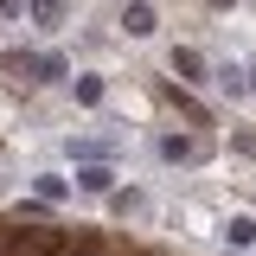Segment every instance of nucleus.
Segmentation results:
<instances>
[{"instance_id":"12","label":"nucleus","mask_w":256,"mask_h":256,"mask_svg":"<svg viewBox=\"0 0 256 256\" xmlns=\"http://www.w3.org/2000/svg\"><path fill=\"white\" fill-rule=\"evenodd\" d=\"M70 96H77L84 109H96V102H102V77H70Z\"/></svg>"},{"instance_id":"2","label":"nucleus","mask_w":256,"mask_h":256,"mask_svg":"<svg viewBox=\"0 0 256 256\" xmlns=\"http://www.w3.org/2000/svg\"><path fill=\"white\" fill-rule=\"evenodd\" d=\"M116 32H122V38H134V45H141V38H154V32H160V6H154V0H122Z\"/></svg>"},{"instance_id":"4","label":"nucleus","mask_w":256,"mask_h":256,"mask_svg":"<svg viewBox=\"0 0 256 256\" xmlns=\"http://www.w3.org/2000/svg\"><path fill=\"white\" fill-rule=\"evenodd\" d=\"M77 192L109 198V192H116V166H109V160H77Z\"/></svg>"},{"instance_id":"10","label":"nucleus","mask_w":256,"mask_h":256,"mask_svg":"<svg viewBox=\"0 0 256 256\" xmlns=\"http://www.w3.org/2000/svg\"><path fill=\"white\" fill-rule=\"evenodd\" d=\"M32 192H38L45 205H64V198H70V180H64V173H32Z\"/></svg>"},{"instance_id":"9","label":"nucleus","mask_w":256,"mask_h":256,"mask_svg":"<svg viewBox=\"0 0 256 256\" xmlns=\"http://www.w3.org/2000/svg\"><path fill=\"white\" fill-rule=\"evenodd\" d=\"M109 212H116V218H148L154 198H148L141 186H128V192H109Z\"/></svg>"},{"instance_id":"11","label":"nucleus","mask_w":256,"mask_h":256,"mask_svg":"<svg viewBox=\"0 0 256 256\" xmlns=\"http://www.w3.org/2000/svg\"><path fill=\"white\" fill-rule=\"evenodd\" d=\"M64 154H70V160H109V154H116V141H77V134H70Z\"/></svg>"},{"instance_id":"7","label":"nucleus","mask_w":256,"mask_h":256,"mask_svg":"<svg viewBox=\"0 0 256 256\" xmlns=\"http://www.w3.org/2000/svg\"><path fill=\"white\" fill-rule=\"evenodd\" d=\"M70 77V58L64 52H32V84L45 90V84H64Z\"/></svg>"},{"instance_id":"14","label":"nucleus","mask_w":256,"mask_h":256,"mask_svg":"<svg viewBox=\"0 0 256 256\" xmlns=\"http://www.w3.org/2000/svg\"><path fill=\"white\" fill-rule=\"evenodd\" d=\"M26 13V0H0V20H20Z\"/></svg>"},{"instance_id":"5","label":"nucleus","mask_w":256,"mask_h":256,"mask_svg":"<svg viewBox=\"0 0 256 256\" xmlns=\"http://www.w3.org/2000/svg\"><path fill=\"white\" fill-rule=\"evenodd\" d=\"M64 20H70V0H26V26H38V32H58Z\"/></svg>"},{"instance_id":"6","label":"nucleus","mask_w":256,"mask_h":256,"mask_svg":"<svg viewBox=\"0 0 256 256\" xmlns=\"http://www.w3.org/2000/svg\"><path fill=\"white\" fill-rule=\"evenodd\" d=\"M212 84H218L224 96H230V102H244V96H250V70H244V64H212Z\"/></svg>"},{"instance_id":"13","label":"nucleus","mask_w":256,"mask_h":256,"mask_svg":"<svg viewBox=\"0 0 256 256\" xmlns=\"http://www.w3.org/2000/svg\"><path fill=\"white\" fill-rule=\"evenodd\" d=\"M230 148H237V154H250V160H256V134H230Z\"/></svg>"},{"instance_id":"16","label":"nucleus","mask_w":256,"mask_h":256,"mask_svg":"<svg viewBox=\"0 0 256 256\" xmlns=\"http://www.w3.org/2000/svg\"><path fill=\"white\" fill-rule=\"evenodd\" d=\"M250 96H256V64H250Z\"/></svg>"},{"instance_id":"3","label":"nucleus","mask_w":256,"mask_h":256,"mask_svg":"<svg viewBox=\"0 0 256 256\" xmlns=\"http://www.w3.org/2000/svg\"><path fill=\"white\" fill-rule=\"evenodd\" d=\"M173 77H180V84H186V90H198V84H212V58H205V52H198V45H173Z\"/></svg>"},{"instance_id":"8","label":"nucleus","mask_w":256,"mask_h":256,"mask_svg":"<svg viewBox=\"0 0 256 256\" xmlns=\"http://www.w3.org/2000/svg\"><path fill=\"white\" fill-rule=\"evenodd\" d=\"M218 237L230 244V250H256V218L250 212H230V218L218 224Z\"/></svg>"},{"instance_id":"1","label":"nucleus","mask_w":256,"mask_h":256,"mask_svg":"<svg viewBox=\"0 0 256 256\" xmlns=\"http://www.w3.org/2000/svg\"><path fill=\"white\" fill-rule=\"evenodd\" d=\"M154 154L166 160V166H198V160H212V141L205 134H180V128H166L154 141Z\"/></svg>"},{"instance_id":"15","label":"nucleus","mask_w":256,"mask_h":256,"mask_svg":"<svg viewBox=\"0 0 256 256\" xmlns=\"http://www.w3.org/2000/svg\"><path fill=\"white\" fill-rule=\"evenodd\" d=\"M212 6H218V13H224V6H237V0H212Z\"/></svg>"}]
</instances>
